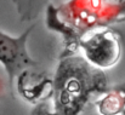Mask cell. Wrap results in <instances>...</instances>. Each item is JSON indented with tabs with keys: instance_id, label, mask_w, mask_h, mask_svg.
Wrapping results in <instances>:
<instances>
[{
	"instance_id": "1",
	"label": "cell",
	"mask_w": 125,
	"mask_h": 115,
	"mask_svg": "<svg viewBox=\"0 0 125 115\" xmlns=\"http://www.w3.org/2000/svg\"><path fill=\"white\" fill-rule=\"evenodd\" d=\"M79 46L85 61L96 69H107L117 64L122 55L118 34L112 29H98L80 39Z\"/></svg>"
},
{
	"instance_id": "2",
	"label": "cell",
	"mask_w": 125,
	"mask_h": 115,
	"mask_svg": "<svg viewBox=\"0 0 125 115\" xmlns=\"http://www.w3.org/2000/svg\"><path fill=\"white\" fill-rule=\"evenodd\" d=\"M31 32L32 27L20 37H11L0 32V63L7 73L10 85H12L15 77H21L37 64L27 50V40Z\"/></svg>"
}]
</instances>
